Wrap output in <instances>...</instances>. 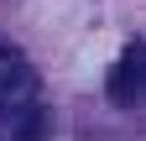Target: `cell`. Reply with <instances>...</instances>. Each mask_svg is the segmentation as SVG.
<instances>
[{"instance_id": "6da1fadb", "label": "cell", "mask_w": 146, "mask_h": 141, "mask_svg": "<svg viewBox=\"0 0 146 141\" xmlns=\"http://www.w3.org/2000/svg\"><path fill=\"white\" fill-rule=\"evenodd\" d=\"M31 94H36L31 63H26L16 47H0V115H21V110H31Z\"/></svg>"}, {"instance_id": "7a4b0ae2", "label": "cell", "mask_w": 146, "mask_h": 141, "mask_svg": "<svg viewBox=\"0 0 146 141\" xmlns=\"http://www.w3.org/2000/svg\"><path fill=\"white\" fill-rule=\"evenodd\" d=\"M110 94L115 99H146V47H131L125 58L115 63V73H110Z\"/></svg>"}]
</instances>
